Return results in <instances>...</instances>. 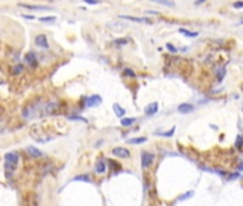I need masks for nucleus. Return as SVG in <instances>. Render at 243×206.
I'll return each instance as SVG.
<instances>
[{"mask_svg": "<svg viewBox=\"0 0 243 206\" xmlns=\"http://www.w3.org/2000/svg\"><path fill=\"white\" fill-rule=\"evenodd\" d=\"M19 153L17 152H7L4 155V168L7 172H13L19 163Z\"/></svg>", "mask_w": 243, "mask_h": 206, "instance_id": "1", "label": "nucleus"}, {"mask_svg": "<svg viewBox=\"0 0 243 206\" xmlns=\"http://www.w3.org/2000/svg\"><path fill=\"white\" fill-rule=\"evenodd\" d=\"M153 159H155V155L150 152H142V168H149V166L153 163Z\"/></svg>", "mask_w": 243, "mask_h": 206, "instance_id": "2", "label": "nucleus"}, {"mask_svg": "<svg viewBox=\"0 0 243 206\" xmlns=\"http://www.w3.org/2000/svg\"><path fill=\"white\" fill-rule=\"evenodd\" d=\"M121 19H126V20H130V22H136V23H147V24H152V20L147 19V17H135V16H127V14H120Z\"/></svg>", "mask_w": 243, "mask_h": 206, "instance_id": "3", "label": "nucleus"}, {"mask_svg": "<svg viewBox=\"0 0 243 206\" xmlns=\"http://www.w3.org/2000/svg\"><path fill=\"white\" fill-rule=\"evenodd\" d=\"M34 43H36V46H39V48H42V49H47L49 48L47 37L44 36V34H39V36H36Z\"/></svg>", "mask_w": 243, "mask_h": 206, "instance_id": "4", "label": "nucleus"}, {"mask_svg": "<svg viewBox=\"0 0 243 206\" xmlns=\"http://www.w3.org/2000/svg\"><path fill=\"white\" fill-rule=\"evenodd\" d=\"M24 60H26L27 64L33 69L37 66V59H36V53H34V52H27L26 56H24Z\"/></svg>", "mask_w": 243, "mask_h": 206, "instance_id": "5", "label": "nucleus"}, {"mask_svg": "<svg viewBox=\"0 0 243 206\" xmlns=\"http://www.w3.org/2000/svg\"><path fill=\"white\" fill-rule=\"evenodd\" d=\"M102 103V98L99 95H93L90 98L86 99V106L87 108H93V106H99Z\"/></svg>", "mask_w": 243, "mask_h": 206, "instance_id": "6", "label": "nucleus"}, {"mask_svg": "<svg viewBox=\"0 0 243 206\" xmlns=\"http://www.w3.org/2000/svg\"><path fill=\"white\" fill-rule=\"evenodd\" d=\"M19 6L24 7V9H30V10H50L52 7L49 6H40V4H27V3H20Z\"/></svg>", "mask_w": 243, "mask_h": 206, "instance_id": "7", "label": "nucleus"}, {"mask_svg": "<svg viewBox=\"0 0 243 206\" xmlns=\"http://www.w3.org/2000/svg\"><path fill=\"white\" fill-rule=\"evenodd\" d=\"M112 153L115 156H117V158H129L130 156V152L125 148H115L112 150Z\"/></svg>", "mask_w": 243, "mask_h": 206, "instance_id": "8", "label": "nucleus"}, {"mask_svg": "<svg viewBox=\"0 0 243 206\" xmlns=\"http://www.w3.org/2000/svg\"><path fill=\"white\" fill-rule=\"evenodd\" d=\"M157 110H159V103L157 102H153V103H150V105L145 109V113L147 116H153L157 113Z\"/></svg>", "mask_w": 243, "mask_h": 206, "instance_id": "9", "label": "nucleus"}, {"mask_svg": "<svg viewBox=\"0 0 243 206\" xmlns=\"http://www.w3.org/2000/svg\"><path fill=\"white\" fill-rule=\"evenodd\" d=\"M193 105H190V103H182V105L177 106V110H179V113H182V115H187V113H190V112H193Z\"/></svg>", "mask_w": 243, "mask_h": 206, "instance_id": "10", "label": "nucleus"}, {"mask_svg": "<svg viewBox=\"0 0 243 206\" xmlns=\"http://www.w3.org/2000/svg\"><path fill=\"white\" fill-rule=\"evenodd\" d=\"M57 108H59V105L56 102H49V103H46V106H44V113H46V115H53Z\"/></svg>", "mask_w": 243, "mask_h": 206, "instance_id": "11", "label": "nucleus"}, {"mask_svg": "<svg viewBox=\"0 0 243 206\" xmlns=\"http://www.w3.org/2000/svg\"><path fill=\"white\" fill-rule=\"evenodd\" d=\"M95 169H96V173H99V175L105 173L106 172V162L103 160V159H99L97 162H96V165H95Z\"/></svg>", "mask_w": 243, "mask_h": 206, "instance_id": "12", "label": "nucleus"}, {"mask_svg": "<svg viewBox=\"0 0 243 206\" xmlns=\"http://www.w3.org/2000/svg\"><path fill=\"white\" fill-rule=\"evenodd\" d=\"M34 105H30V106H27V108H24L23 109V113H22V116H23L24 119H30L32 116L34 115Z\"/></svg>", "mask_w": 243, "mask_h": 206, "instance_id": "13", "label": "nucleus"}, {"mask_svg": "<svg viewBox=\"0 0 243 206\" xmlns=\"http://www.w3.org/2000/svg\"><path fill=\"white\" fill-rule=\"evenodd\" d=\"M27 153L32 156V158H40V156H43V153L39 150V149H36L34 146H27Z\"/></svg>", "mask_w": 243, "mask_h": 206, "instance_id": "14", "label": "nucleus"}, {"mask_svg": "<svg viewBox=\"0 0 243 206\" xmlns=\"http://www.w3.org/2000/svg\"><path fill=\"white\" fill-rule=\"evenodd\" d=\"M113 110H115V113H116V116H117V118L123 119V116L126 115V110L121 108L119 103H115V105H113Z\"/></svg>", "mask_w": 243, "mask_h": 206, "instance_id": "15", "label": "nucleus"}, {"mask_svg": "<svg viewBox=\"0 0 243 206\" xmlns=\"http://www.w3.org/2000/svg\"><path fill=\"white\" fill-rule=\"evenodd\" d=\"M145 142H147V138H135V139H129L127 140V143L129 145H140V143H145Z\"/></svg>", "mask_w": 243, "mask_h": 206, "instance_id": "16", "label": "nucleus"}, {"mask_svg": "<svg viewBox=\"0 0 243 206\" xmlns=\"http://www.w3.org/2000/svg\"><path fill=\"white\" fill-rule=\"evenodd\" d=\"M136 122V119L135 118H123L120 120V125L121 126H125V128H127V126H132L133 123Z\"/></svg>", "mask_w": 243, "mask_h": 206, "instance_id": "17", "label": "nucleus"}, {"mask_svg": "<svg viewBox=\"0 0 243 206\" xmlns=\"http://www.w3.org/2000/svg\"><path fill=\"white\" fill-rule=\"evenodd\" d=\"M179 32H180V33H183L185 36H187V37H197V36H199L197 32H190V30H187V29H185V27H180Z\"/></svg>", "mask_w": 243, "mask_h": 206, "instance_id": "18", "label": "nucleus"}, {"mask_svg": "<svg viewBox=\"0 0 243 206\" xmlns=\"http://www.w3.org/2000/svg\"><path fill=\"white\" fill-rule=\"evenodd\" d=\"M74 182H86V183H90V178L89 175H77L73 178Z\"/></svg>", "mask_w": 243, "mask_h": 206, "instance_id": "19", "label": "nucleus"}, {"mask_svg": "<svg viewBox=\"0 0 243 206\" xmlns=\"http://www.w3.org/2000/svg\"><path fill=\"white\" fill-rule=\"evenodd\" d=\"M113 43H115V46H117V48H123V46H127L129 40H127V39H123V37H121V39H116Z\"/></svg>", "mask_w": 243, "mask_h": 206, "instance_id": "20", "label": "nucleus"}, {"mask_svg": "<svg viewBox=\"0 0 243 206\" xmlns=\"http://www.w3.org/2000/svg\"><path fill=\"white\" fill-rule=\"evenodd\" d=\"M39 20L43 22V23H53V22H56V16H44L40 17Z\"/></svg>", "mask_w": 243, "mask_h": 206, "instance_id": "21", "label": "nucleus"}, {"mask_svg": "<svg viewBox=\"0 0 243 206\" xmlns=\"http://www.w3.org/2000/svg\"><path fill=\"white\" fill-rule=\"evenodd\" d=\"M23 70H24L23 64H17V66H14V68H13V70H12V72H13V74H19V73H22Z\"/></svg>", "mask_w": 243, "mask_h": 206, "instance_id": "22", "label": "nucleus"}, {"mask_svg": "<svg viewBox=\"0 0 243 206\" xmlns=\"http://www.w3.org/2000/svg\"><path fill=\"white\" fill-rule=\"evenodd\" d=\"M123 73H125V76H129V78H136V73L130 68H126L125 70H123Z\"/></svg>", "mask_w": 243, "mask_h": 206, "instance_id": "23", "label": "nucleus"}, {"mask_svg": "<svg viewBox=\"0 0 243 206\" xmlns=\"http://www.w3.org/2000/svg\"><path fill=\"white\" fill-rule=\"evenodd\" d=\"M175 130H176V128H172L169 130V132H163V133H157V135H160V136H165V138H170V136H173V133H175Z\"/></svg>", "mask_w": 243, "mask_h": 206, "instance_id": "24", "label": "nucleus"}, {"mask_svg": "<svg viewBox=\"0 0 243 206\" xmlns=\"http://www.w3.org/2000/svg\"><path fill=\"white\" fill-rule=\"evenodd\" d=\"M236 148H239V149L243 148V136L242 135H239L236 138Z\"/></svg>", "mask_w": 243, "mask_h": 206, "instance_id": "25", "label": "nucleus"}, {"mask_svg": "<svg viewBox=\"0 0 243 206\" xmlns=\"http://www.w3.org/2000/svg\"><path fill=\"white\" fill-rule=\"evenodd\" d=\"M193 196V190H189V192L183 193V196H180L179 200H185V199H189V198H192Z\"/></svg>", "mask_w": 243, "mask_h": 206, "instance_id": "26", "label": "nucleus"}, {"mask_svg": "<svg viewBox=\"0 0 243 206\" xmlns=\"http://www.w3.org/2000/svg\"><path fill=\"white\" fill-rule=\"evenodd\" d=\"M156 3L163 4V6H169V7H173V6H175V3H173V2H165V0H156Z\"/></svg>", "mask_w": 243, "mask_h": 206, "instance_id": "27", "label": "nucleus"}, {"mask_svg": "<svg viewBox=\"0 0 243 206\" xmlns=\"http://www.w3.org/2000/svg\"><path fill=\"white\" fill-rule=\"evenodd\" d=\"M69 119H70V120H80V122H85V123H87V119L82 118V116H69Z\"/></svg>", "mask_w": 243, "mask_h": 206, "instance_id": "28", "label": "nucleus"}, {"mask_svg": "<svg viewBox=\"0 0 243 206\" xmlns=\"http://www.w3.org/2000/svg\"><path fill=\"white\" fill-rule=\"evenodd\" d=\"M225 73H226V70H225V69H220V70H217V72H216V74H217V80L222 82L223 74H225Z\"/></svg>", "mask_w": 243, "mask_h": 206, "instance_id": "29", "label": "nucleus"}, {"mask_svg": "<svg viewBox=\"0 0 243 206\" xmlns=\"http://www.w3.org/2000/svg\"><path fill=\"white\" fill-rule=\"evenodd\" d=\"M166 48L169 49V50L172 52V53H176V52H177V49H176V48H175V46H173L172 43H167V44H166Z\"/></svg>", "mask_w": 243, "mask_h": 206, "instance_id": "30", "label": "nucleus"}, {"mask_svg": "<svg viewBox=\"0 0 243 206\" xmlns=\"http://www.w3.org/2000/svg\"><path fill=\"white\" fill-rule=\"evenodd\" d=\"M233 7H235V9H242V7H243V2H237V3H233Z\"/></svg>", "mask_w": 243, "mask_h": 206, "instance_id": "31", "label": "nucleus"}, {"mask_svg": "<svg viewBox=\"0 0 243 206\" xmlns=\"http://www.w3.org/2000/svg\"><path fill=\"white\" fill-rule=\"evenodd\" d=\"M239 176H240V173H237V172H236V173H232V175H230L229 178H227V179H229V180H230V179H237Z\"/></svg>", "mask_w": 243, "mask_h": 206, "instance_id": "32", "label": "nucleus"}, {"mask_svg": "<svg viewBox=\"0 0 243 206\" xmlns=\"http://www.w3.org/2000/svg\"><path fill=\"white\" fill-rule=\"evenodd\" d=\"M86 3L87 4H99V2H96V0H86Z\"/></svg>", "mask_w": 243, "mask_h": 206, "instance_id": "33", "label": "nucleus"}, {"mask_svg": "<svg viewBox=\"0 0 243 206\" xmlns=\"http://www.w3.org/2000/svg\"><path fill=\"white\" fill-rule=\"evenodd\" d=\"M24 19H34V16H29V14H23Z\"/></svg>", "mask_w": 243, "mask_h": 206, "instance_id": "34", "label": "nucleus"}, {"mask_svg": "<svg viewBox=\"0 0 243 206\" xmlns=\"http://www.w3.org/2000/svg\"><path fill=\"white\" fill-rule=\"evenodd\" d=\"M239 170H243V162L239 165Z\"/></svg>", "mask_w": 243, "mask_h": 206, "instance_id": "35", "label": "nucleus"}]
</instances>
